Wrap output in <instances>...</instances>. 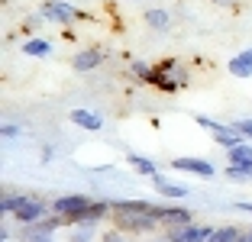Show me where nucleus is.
Masks as SVG:
<instances>
[{
	"label": "nucleus",
	"mask_w": 252,
	"mask_h": 242,
	"mask_svg": "<svg viewBox=\"0 0 252 242\" xmlns=\"http://www.w3.org/2000/svg\"><path fill=\"white\" fill-rule=\"evenodd\" d=\"M68 117H71V123L78 126V129H88V132L104 129V117H100V113H94V110H88V107H74Z\"/></svg>",
	"instance_id": "9d476101"
},
{
	"label": "nucleus",
	"mask_w": 252,
	"mask_h": 242,
	"mask_svg": "<svg viewBox=\"0 0 252 242\" xmlns=\"http://www.w3.org/2000/svg\"><path fill=\"white\" fill-rule=\"evenodd\" d=\"M210 136H214V142H217V146H223V149H233L236 142H243V136H239L236 126H223V123L217 126Z\"/></svg>",
	"instance_id": "f3484780"
},
{
	"label": "nucleus",
	"mask_w": 252,
	"mask_h": 242,
	"mask_svg": "<svg viewBox=\"0 0 252 242\" xmlns=\"http://www.w3.org/2000/svg\"><path fill=\"white\" fill-rule=\"evenodd\" d=\"M62 226H68L65 223V216H59V213H49V216H42L39 223H30V226H20V239L23 242H32V239H39V236H52V233H59Z\"/></svg>",
	"instance_id": "39448f33"
},
{
	"label": "nucleus",
	"mask_w": 252,
	"mask_h": 242,
	"mask_svg": "<svg viewBox=\"0 0 252 242\" xmlns=\"http://www.w3.org/2000/svg\"><path fill=\"white\" fill-rule=\"evenodd\" d=\"M236 210H243V213H249V216H252V200H239Z\"/></svg>",
	"instance_id": "c85d7f7f"
},
{
	"label": "nucleus",
	"mask_w": 252,
	"mask_h": 242,
	"mask_svg": "<svg viewBox=\"0 0 252 242\" xmlns=\"http://www.w3.org/2000/svg\"><path fill=\"white\" fill-rule=\"evenodd\" d=\"M171 168L181 171V175H197V178H214L217 168L210 165L207 158L200 155H181V158H171Z\"/></svg>",
	"instance_id": "0eeeda50"
},
{
	"label": "nucleus",
	"mask_w": 252,
	"mask_h": 242,
	"mask_svg": "<svg viewBox=\"0 0 252 242\" xmlns=\"http://www.w3.org/2000/svg\"><path fill=\"white\" fill-rule=\"evenodd\" d=\"M94 204V200L88 197V194H62V197L52 200V210L59 213V216H65L68 226H74V223L84 216V210Z\"/></svg>",
	"instance_id": "7ed1b4c3"
},
{
	"label": "nucleus",
	"mask_w": 252,
	"mask_h": 242,
	"mask_svg": "<svg viewBox=\"0 0 252 242\" xmlns=\"http://www.w3.org/2000/svg\"><path fill=\"white\" fill-rule=\"evenodd\" d=\"M226 71H230L233 78H252V49L236 52V55L226 61Z\"/></svg>",
	"instance_id": "f8f14e48"
},
{
	"label": "nucleus",
	"mask_w": 252,
	"mask_h": 242,
	"mask_svg": "<svg viewBox=\"0 0 252 242\" xmlns=\"http://www.w3.org/2000/svg\"><path fill=\"white\" fill-rule=\"evenodd\" d=\"M156 216H158V223H162V229L165 226H178V223H194L191 220V213L185 210V207H162V204H156Z\"/></svg>",
	"instance_id": "9b49d317"
},
{
	"label": "nucleus",
	"mask_w": 252,
	"mask_h": 242,
	"mask_svg": "<svg viewBox=\"0 0 252 242\" xmlns=\"http://www.w3.org/2000/svg\"><path fill=\"white\" fill-rule=\"evenodd\" d=\"M113 226L123 233H158L162 223L152 200H113Z\"/></svg>",
	"instance_id": "f257e3e1"
},
{
	"label": "nucleus",
	"mask_w": 252,
	"mask_h": 242,
	"mask_svg": "<svg viewBox=\"0 0 252 242\" xmlns=\"http://www.w3.org/2000/svg\"><path fill=\"white\" fill-rule=\"evenodd\" d=\"M239 236H243L239 226H217L207 242H239Z\"/></svg>",
	"instance_id": "412c9836"
},
{
	"label": "nucleus",
	"mask_w": 252,
	"mask_h": 242,
	"mask_svg": "<svg viewBox=\"0 0 252 242\" xmlns=\"http://www.w3.org/2000/svg\"><path fill=\"white\" fill-rule=\"evenodd\" d=\"M214 226H204V223H178V226H165V239L168 242H207Z\"/></svg>",
	"instance_id": "20e7f679"
},
{
	"label": "nucleus",
	"mask_w": 252,
	"mask_h": 242,
	"mask_svg": "<svg viewBox=\"0 0 252 242\" xmlns=\"http://www.w3.org/2000/svg\"><path fill=\"white\" fill-rule=\"evenodd\" d=\"M100 242H126V233L120 226H113V229H107V233H100Z\"/></svg>",
	"instance_id": "393cba45"
},
{
	"label": "nucleus",
	"mask_w": 252,
	"mask_h": 242,
	"mask_svg": "<svg viewBox=\"0 0 252 242\" xmlns=\"http://www.w3.org/2000/svg\"><path fill=\"white\" fill-rule=\"evenodd\" d=\"M146 26H149V30H156V32H165V30L171 26V16H168V10H158V7L146 10Z\"/></svg>",
	"instance_id": "6ab92c4d"
},
{
	"label": "nucleus",
	"mask_w": 252,
	"mask_h": 242,
	"mask_svg": "<svg viewBox=\"0 0 252 242\" xmlns=\"http://www.w3.org/2000/svg\"><path fill=\"white\" fill-rule=\"evenodd\" d=\"M107 216H113V204H107V200H94V204L84 210V216L74 226H81V223H91V226H97L100 220H107Z\"/></svg>",
	"instance_id": "ddd939ff"
},
{
	"label": "nucleus",
	"mask_w": 252,
	"mask_h": 242,
	"mask_svg": "<svg viewBox=\"0 0 252 242\" xmlns=\"http://www.w3.org/2000/svg\"><path fill=\"white\" fill-rule=\"evenodd\" d=\"M55 158V149L52 146H42V161H52Z\"/></svg>",
	"instance_id": "cd10ccee"
},
{
	"label": "nucleus",
	"mask_w": 252,
	"mask_h": 242,
	"mask_svg": "<svg viewBox=\"0 0 252 242\" xmlns=\"http://www.w3.org/2000/svg\"><path fill=\"white\" fill-rule=\"evenodd\" d=\"M146 242H168V239H165V236H162V239H146Z\"/></svg>",
	"instance_id": "473e14b6"
},
{
	"label": "nucleus",
	"mask_w": 252,
	"mask_h": 242,
	"mask_svg": "<svg viewBox=\"0 0 252 242\" xmlns=\"http://www.w3.org/2000/svg\"><path fill=\"white\" fill-rule=\"evenodd\" d=\"M217 7H239V3H243V0H214Z\"/></svg>",
	"instance_id": "c756f323"
},
{
	"label": "nucleus",
	"mask_w": 252,
	"mask_h": 242,
	"mask_svg": "<svg viewBox=\"0 0 252 242\" xmlns=\"http://www.w3.org/2000/svg\"><path fill=\"white\" fill-rule=\"evenodd\" d=\"M194 123H197L200 129H207V132H214L217 126H220V123H217V120H210V117H200V113H197V117H194Z\"/></svg>",
	"instance_id": "bb28decb"
},
{
	"label": "nucleus",
	"mask_w": 252,
	"mask_h": 242,
	"mask_svg": "<svg viewBox=\"0 0 252 242\" xmlns=\"http://www.w3.org/2000/svg\"><path fill=\"white\" fill-rule=\"evenodd\" d=\"M233 126L239 129V136H243L246 142H252V117H243V120H236Z\"/></svg>",
	"instance_id": "b1692460"
},
{
	"label": "nucleus",
	"mask_w": 252,
	"mask_h": 242,
	"mask_svg": "<svg viewBox=\"0 0 252 242\" xmlns=\"http://www.w3.org/2000/svg\"><path fill=\"white\" fill-rule=\"evenodd\" d=\"M226 165H252V142H236L233 149H226Z\"/></svg>",
	"instance_id": "dca6fc26"
},
{
	"label": "nucleus",
	"mask_w": 252,
	"mask_h": 242,
	"mask_svg": "<svg viewBox=\"0 0 252 242\" xmlns=\"http://www.w3.org/2000/svg\"><path fill=\"white\" fill-rule=\"evenodd\" d=\"M104 59H107V52L100 49V45H88V49L71 55V68L78 74H88V71H97V68L104 65Z\"/></svg>",
	"instance_id": "423d86ee"
},
{
	"label": "nucleus",
	"mask_w": 252,
	"mask_h": 242,
	"mask_svg": "<svg viewBox=\"0 0 252 242\" xmlns=\"http://www.w3.org/2000/svg\"><path fill=\"white\" fill-rule=\"evenodd\" d=\"M239 242H252V229H246V233L239 236Z\"/></svg>",
	"instance_id": "7c9ffc66"
},
{
	"label": "nucleus",
	"mask_w": 252,
	"mask_h": 242,
	"mask_svg": "<svg viewBox=\"0 0 252 242\" xmlns=\"http://www.w3.org/2000/svg\"><path fill=\"white\" fill-rule=\"evenodd\" d=\"M49 213H52V204H45V200H39V197H26V204H23L13 216H16L20 226H30V223H39L42 216H49Z\"/></svg>",
	"instance_id": "6e6552de"
},
{
	"label": "nucleus",
	"mask_w": 252,
	"mask_h": 242,
	"mask_svg": "<svg viewBox=\"0 0 252 242\" xmlns=\"http://www.w3.org/2000/svg\"><path fill=\"white\" fill-rule=\"evenodd\" d=\"M226 181H236V184H249L252 181V165H226Z\"/></svg>",
	"instance_id": "aec40b11"
},
{
	"label": "nucleus",
	"mask_w": 252,
	"mask_h": 242,
	"mask_svg": "<svg viewBox=\"0 0 252 242\" xmlns=\"http://www.w3.org/2000/svg\"><path fill=\"white\" fill-rule=\"evenodd\" d=\"M94 239H97V226H91V223H81L68 233V242H94Z\"/></svg>",
	"instance_id": "4be33fe9"
},
{
	"label": "nucleus",
	"mask_w": 252,
	"mask_h": 242,
	"mask_svg": "<svg viewBox=\"0 0 252 242\" xmlns=\"http://www.w3.org/2000/svg\"><path fill=\"white\" fill-rule=\"evenodd\" d=\"M126 3H133V0H126Z\"/></svg>",
	"instance_id": "72a5a7b5"
},
{
	"label": "nucleus",
	"mask_w": 252,
	"mask_h": 242,
	"mask_svg": "<svg viewBox=\"0 0 252 242\" xmlns=\"http://www.w3.org/2000/svg\"><path fill=\"white\" fill-rule=\"evenodd\" d=\"M20 52H23V55H30V59H49V55H52V42L42 39V36H30L26 42L20 45Z\"/></svg>",
	"instance_id": "4468645a"
},
{
	"label": "nucleus",
	"mask_w": 252,
	"mask_h": 242,
	"mask_svg": "<svg viewBox=\"0 0 252 242\" xmlns=\"http://www.w3.org/2000/svg\"><path fill=\"white\" fill-rule=\"evenodd\" d=\"M0 132H3V139H16V136L23 132V126H20V123H10V120H7V123L0 126Z\"/></svg>",
	"instance_id": "a878e982"
},
{
	"label": "nucleus",
	"mask_w": 252,
	"mask_h": 242,
	"mask_svg": "<svg viewBox=\"0 0 252 242\" xmlns=\"http://www.w3.org/2000/svg\"><path fill=\"white\" fill-rule=\"evenodd\" d=\"M129 74H133L139 84H156V65H149V61L133 59L129 61Z\"/></svg>",
	"instance_id": "a211bd4d"
},
{
	"label": "nucleus",
	"mask_w": 252,
	"mask_h": 242,
	"mask_svg": "<svg viewBox=\"0 0 252 242\" xmlns=\"http://www.w3.org/2000/svg\"><path fill=\"white\" fill-rule=\"evenodd\" d=\"M126 165H129L133 171H139L142 178H156L158 175L156 158H146V155H139V152H129V155H126Z\"/></svg>",
	"instance_id": "2eb2a0df"
},
{
	"label": "nucleus",
	"mask_w": 252,
	"mask_h": 242,
	"mask_svg": "<svg viewBox=\"0 0 252 242\" xmlns=\"http://www.w3.org/2000/svg\"><path fill=\"white\" fill-rule=\"evenodd\" d=\"M23 204H26V194H13V191H7L3 197H0V210H3V213H10V216H13V213L20 210Z\"/></svg>",
	"instance_id": "5701e85b"
},
{
	"label": "nucleus",
	"mask_w": 252,
	"mask_h": 242,
	"mask_svg": "<svg viewBox=\"0 0 252 242\" xmlns=\"http://www.w3.org/2000/svg\"><path fill=\"white\" fill-rule=\"evenodd\" d=\"M152 187H156V194H158V197H165V200H185V197H188V187H185V184L165 178L162 171L152 178Z\"/></svg>",
	"instance_id": "1a4fd4ad"
},
{
	"label": "nucleus",
	"mask_w": 252,
	"mask_h": 242,
	"mask_svg": "<svg viewBox=\"0 0 252 242\" xmlns=\"http://www.w3.org/2000/svg\"><path fill=\"white\" fill-rule=\"evenodd\" d=\"M39 13L45 16V23H52V26H71L74 20H88V13H81L71 0H42Z\"/></svg>",
	"instance_id": "f03ea898"
},
{
	"label": "nucleus",
	"mask_w": 252,
	"mask_h": 242,
	"mask_svg": "<svg viewBox=\"0 0 252 242\" xmlns=\"http://www.w3.org/2000/svg\"><path fill=\"white\" fill-rule=\"evenodd\" d=\"M32 242H55L52 236H39V239H32Z\"/></svg>",
	"instance_id": "2f4dec72"
}]
</instances>
